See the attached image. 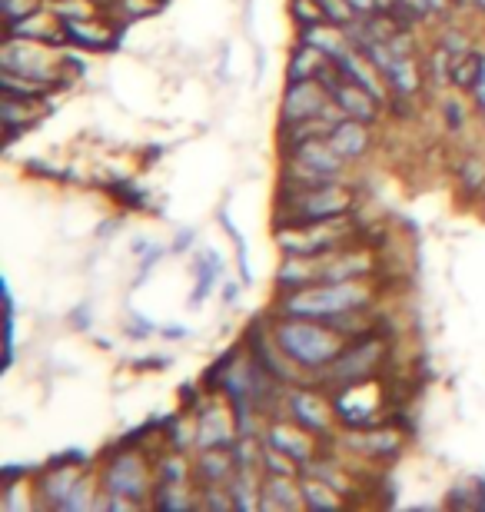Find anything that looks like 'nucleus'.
Returning <instances> with one entry per match:
<instances>
[{
	"label": "nucleus",
	"mask_w": 485,
	"mask_h": 512,
	"mask_svg": "<svg viewBox=\"0 0 485 512\" xmlns=\"http://www.w3.org/2000/svg\"><path fill=\"white\" fill-rule=\"evenodd\" d=\"M263 439L280 449V453L290 456L293 463H299V469L319 456V439L313 433H306L303 426H296L293 419L290 423H280V419H276V423H270V429L263 433Z\"/></svg>",
	"instance_id": "9b49d317"
},
{
	"label": "nucleus",
	"mask_w": 485,
	"mask_h": 512,
	"mask_svg": "<svg viewBox=\"0 0 485 512\" xmlns=\"http://www.w3.org/2000/svg\"><path fill=\"white\" fill-rule=\"evenodd\" d=\"M40 10V0H0V14H4V24H17L30 14Z\"/></svg>",
	"instance_id": "c9c22d12"
},
{
	"label": "nucleus",
	"mask_w": 485,
	"mask_h": 512,
	"mask_svg": "<svg viewBox=\"0 0 485 512\" xmlns=\"http://www.w3.org/2000/svg\"><path fill=\"white\" fill-rule=\"evenodd\" d=\"M439 47L446 50V54L456 60L462 54H469V37H466V30H459V27H449V30H442V37H439Z\"/></svg>",
	"instance_id": "e433bc0d"
},
{
	"label": "nucleus",
	"mask_w": 485,
	"mask_h": 512,
	"mask_svg": "<svg viewBox=\"0 0 485 512\" xmlns=\"http://www.w3.org/2000/svg\"><path fill=\"white\" fill-rule=\"evenodd\" d=\"M442 117H446L449 130H462V127H466V107H462L456 97L442 100Z\"/></svg>",
	"instance_id": "4c0bfd02"
},
{
	"label": "nucleus",
	"mask_w": 485,
	"mask_h": 512,
	"mask_svg": "<svg viewBox=\"0 0 485 512\" xmlns=\"http://www.w3.org/2000/svg\"><path fill=\"white\" fill-rule=\"evenodd\" d=\"M190 479V469H187V459L180 453H173L167 459H160L157 466V483H170V486H187Z\"/></svg>",
	"instance_id": "7c9ffc66"
},
{
	"label": "nucleus",
	"mask_w": 485,
	"mask_h": 512,
	"mask_svg": "<svg viewBox=\"0 0 485 512\" xmlns=\"http://www.w3.org/2000/svg\"><path fill=\"white\" fill-rule=\"evenodd\" d=\"M60 27H64V34H67V44L80 50H110V47H117V37H120V27L100 24L97 17L60 20Z\"/></svg>",
	"instance_id": "ddd939ff"
},
{
	"label": "nucleus",
	"mask_w": 485,
	"mask_h": 512,
	"mask_svg": "<svg viewBox=\"0 0 485 512\" xmlns=\"http://www.w3.org/2000/svg\"><path fill=\"white\" fill-rule=\"evenodd\" d=\"M479 70H482V54H476V50L456 57V60H452V87L472 90V87H476V80H479Z\"/></svg>",
	"instance_id": "cd10ccee"
},
{
	"label": "nucleus",
	"mask_w": 485,
	"mask_h": 512,
	"mask_svg": "<svg viewBox=\"0 0 485 512\" xmlns=\"http://www.w3.org/2000/svg\"><path fill=\"white\" fill-rule=\"evenodd\" d=\"M373 306V290L366 280H346V283H313L306 290L280 293L276 313L280 316H303V320H333L343 313H359Z\"/></svg>",
	"instance_id": "7ed1b4c3"
},
{
	"label": "nucleus",
	"mask_w": 485,
	"mask_h": 512,
	"mask_svg": "<svg viewBox=\"0 0 485 512\" xmlns=\"http://www.w3.org/2000/svg\"><path fill=\"white\" fill-rule=\"evenodd\" d=\"M153 489H157L153 486V473L140 449H133V453L130 449H120V453L103 466V493L130 499L133 506H140V503H147Z\"/></svg>",
	"instance_id": "423d86ee"
},
{
	"label": "nucleus",
	"mask_w": 485,
	"mask_h": 512,
	"mask_svg": "<svg viewBox=\"0 0 485 512\" xmlns=\"http://www.w3.org/2000/svg\"><path fill=\"white\" fill-rule=\"evenodd\" d=\"M472 97H476V107L482 110V117H485V54H482V70H479V80H476V87H472Z\"/></svg>",
	"instance_id": "58836bf2"
},
{
	"label": "nucleus",
	"mask_w": 485,
	"mask_h": 512,
	"mask_svg": "<svg viewBox=\"0 0 485 512\" xmlns=\"http://www.w3.org/2000/svg\"><path fill=\"white\" fill-rule=\"evenodd\" d=\"M0 120H4V143L17 140V133H24L27 127H34L40 120V107L30 104V100H17V97H4L0 100Z\"/></svg>",
	"instance_id": "6ab92c4d"
},
{
	"label": "nucleus",
	"mask_w": 485,
	"mask_h": 512,
	"mask_svg": "<svg viewBox=\"0 0 485 512\" xmlns=\"http://www.w3.org/2000/svg\"><path fill=\"white\" fill-rule=\"evenodd\" d=\"M326 54L323 50H316L313 44H306V40H296L293 54H290V67H286V80H316V74L323 70L326 64Z\"/></svg>",
	"instance_id": "b1692460"
},
{
	"label": "nucleus",
	"mask_w": 485,
	"mask_h": 512,
	"mask_svg": "<svg viewBox=\"0 0 485 512\" xmlns=\"http://www.w3.org/2000/svg\"><path fill=\"white\" fill-rule=\"evenodd\" d=\"M326 140L346 163L366 157L369 147H373V133H369V124H363V120H353V117L339 120V124L329 130Z\"/></svg>",
	"instance_id": "4468645a"
},
{
	"label": "nucleus",
	"mask_w": 485,
	"mask_h": 512,
	"mask_svg": "<svg viewBox=\"0 0 485 512\" xmlns=\"http://www.w3.org/2000/svg\"><path fill=\"white\" fill-rule=\"evenodd\" d=\"M226 489H230L233 509H243V512L260 509V489L263 486H256V469H236V473L230 476V483H226Z\"/></svg>",
	"instance_id": "393cba45"
},
{
	"label": "nucleus",
	"mask_w": 485,
	"mask_h": 512,
	"mask_svg": "<svg viewBox=\"0 0 485 512\" xmlns=\"http://www.w3.org/2000/svg\"><path fill=\"white\" fill-rule=\"evenodd\" d=\"M476 506H479V509H485V476H482V479H476Z\"/></svg>",
	"instance_id": "a19ab883"
},
{
	"label": "nucleus",
	"mask_w": 485,
	"mask_h": 512,
	"mask_svg": "<svg viewBox=\"0 0 485 512\" xmlns=\"http://www.w3.org/2000/svg\"><path fill=\"white\" fill-rule=\"evenodd\" d=\"M233 473H236V463H233V453H226V449H203L193 466V476L200 486H223V483H230Z\"/></svg>",
	"instance_id": "a211bd4d"
},
{
	"label": "nucleus",
	"mask_w": 485,
	"mask_h": 512,
	"mask_svg": "<svg viewBox=\"0 0 485 512\" xmlns=\"http://www.w3.org/2000/svg\"><path fill=\"white\" fill-rule=\"evenodd\" d=\"M163 336H170V340H183V336H190V330H183V326H173V330H160Z\"/></svg>",
	"instance_id": "79ce46f5"
},
{
	"label": "nucleus",
	"mask_w": 485,
	"mask_h": 512,
	"mask_svg": "<svg viewBox=\"0 0 485 512\" xmlns=\"http://www.w3.org/2000/svg\"><path fill=\"white\" fill-rule=\"evenodd\" d=\"M0 67L30 80H44V84H64V70H67L64 54H54L40 40H20V37L4 40V47H0Z\"/></svg>",
	"instance_id": "39448f33"
},
{
	"label": "nucleus",
	"mask_w": 485,
	"mask_h": 512,
	"mask_svg": "<svg viewBox=\"0 0 485 512\" xmlns=\"http://www.w3.org/2000/svg\"><path fill=\"white\" fill-rule=\"evenodd\" d=\"M240 439L236 429V416L223 406H203L196 416V446L200 449H233V443Z\"/></svg>",
	"instance_id": "f8f14e48"
},
{
	"label": "nucleus",
	"mask_w": 485,
	"mask_h": 512,
	"mask_svg": "<svg viewBox=\"0 0 485 512\" xmlns=\"http://www.w3.org/2000/svg\"><path fill=\"white\" fill-rule=\"evenodd\" d=\"M353 203H356V197L343 187V183H326V187H293V183H280L273 230L343 220L353 213Z\"/></svg>",
	"instance_id": "f03ea898"
},
{
	"label": "nucleus",
	"mask_w": 485,
	"mask_h": 512,
	"mask_svg": "<svg viewBox=\"0 0 485 512\" xmlns=\"http://www.w3.org/2000/svg\"><path fill=\"white\" fill-rule=\"evenodd\" d=\"M346 446L359 449L366 459H383V463H392L402 449V439H399L396 429H389V426H379V429L369 426V429H363V433L349 436Z\"/></svg>",
	"instance_id": "dca6fc26"
},
{
	"label": "nucleus",
	"mask_w": 485,
	"mask_h": 512,
	"mask_svg": "<svg viewBox=\"0 0 485 512\" xmlns=\"http://www.w3.org/2000/svg\"><path fill=\"white\" fill-rule=\"evenodd\" d=\"M233 296H236V283L226 286V303H233Z\"/></svg>",
	"instance_id": "c03bdc74"
},
{
	"label": "nucleus",
	"mask_w": 485,
	"mask_h": 512,
	"mask_svg": "<svg viewBox=\"0 0 485 512\" xmlns=\"http://www.w3.org/2000/svg\"><path fill=\"white\" fill-rule=\"evenodd\" d=\"M383 77H386L389 94H399V97H416L422 87V67L412 54L392 60Z\"/></svg>",
	"instance_id": "aec40b11"
},
{
	"label": "nucleus",
	"mask_w": 485,
	"mask_h": 512,
	"mask_svg": "<svg viewBox=\"0 0 485 512\" xmlns=\"http://www.w3.org/2000/svg\"><path fill=\"white\" fill-rule=\"evenodd\" d=\"M329 100L343 110L346 117H353V120H363V124L369 127H376L379 124V114H383V104H379L376 97H369L363 87H356V84H349V80H343L333 94H329Z\"/></svg>",
	"instance_id": "2eb2a0df"
},
{
	"label": "nucleus",
	"mask_w": 485,
	"mask_h": 512,
	"mask_svg": "<svg viewBox=\"0 0 485 512\" xmlns=\"http://www.w3.org/2000/svg\"><path fill=\"white\" fill-rule=\"evenodd\" d=\"M319 7H323V17L336 27H349L359 20V14L346 4V0H319Z\"/></svg>",
	"instance_id": "f704fd0d"
},
{
	"label": "nucleus",
	"mask_w": 485,
	"mask_h": 512,
	"mask_svg": "<svg viewBox=\"0 0 485 512\" xmlns=\"http://www.w3.org/2000/svg\"><path fill=\"white\" fill-rule=\"evenodd\" d=\"M336 419L349 429H369L386 409V393L373 376L369 380H356L346 386H336L333 393Z\"/></svg>",
	"instance_id": "0eeeda50"
},
{
	"label": "nucleus",
	"mask_w": 485,
	"mask_h": 512,
	"mask_svg": "<svg viewBox=\"0 0 485 512\" xmlns=\"http://www.w3.org/2000/svg\"><path fill=\"white\" fill-rule=\"evenodd\" d=\"M386 356V343L379 340L376 330L366 333V336H356L343 346V353L336 356L333 363L323 370V380L326 383H336V386H346V383H356V380H369L373 370L383 363Z\"/></svg>",
	"instance_id": "6e6552de"
},
{
	"label": "nucleus",
	"mask_w": 485,
	"mask_h": 512,
	"mask_svg": "<svg viewBox=\"0 0 485 512\" xmlns=\"http://www.w3.org/2000/svg\"><path fill=\"white\" fill-rule=\"evenodd\" d=\"M223 273V260L216 250H206L200 260H196V290H193V306H200L206 300V293H213L216 280Z\"/></svg>",
	"instance_id": "bb28decb"
},
{
	"label": "nucleus",
	"mask_w": 485,
	"mask_h": 512,
	"mask_svg": "<svg viewBox=\"0 0 485 512\" xmlns=\"http://www.w3.org/2000/svg\"><path fill=\"white\" fill-rule=\"evenodd\" d=\"M233 366H236V350L230 353H223L220 360H216L210 370H206L203 376V389H213V393H223V383H226V376L233 373Z\"/></svg>",
	"instance_id": "473e14b6"
},
{
	"label": "nucleus",
	"mask_w": 485,
	"mask_h": 512,
	"mask_svg": "<svg viewBox=\"0 0 485 512\" xmlns=\"http://www.w3.org/2000/svg\"><path fill=\"white\" fill-rule=\"evenodd\" d=\"M190 240H193V233H180V237H177V247H173V250H190Z\"/></svg>",
	"instance_id": "37998d69"
},
{
	"label": "nucleus",
	"mask_w": 485,
	"mask_h": 512,
	"mask_svg": "<svg viewBox=\"0 0 485 512\" xmlns=\"http://www.w3.org/2000/svg\"><path fill=\"white\" fill-rule=\"evenodd\" d=\"M469 4H472V7H476V10H479V14H485V0H469Z\"/></svg>",
	"instance_id": "a18cd8bd"
},
{
	"label": "nucleus",
	"mask_w": 485,
	"mask_h": 512,
	"mask_svg": "<svg viewBox=\"0 0 485 512\" xmlns=\"http://www.w3.org/2000/svg\"><path fill=\"white\" fill-rule=\"evenodd\" d=\"M273 340L286 353V360L309 373H323L349 343L329 323L303 320V316H280V323L273 326Z\"/></svg>",
	"instance_id": "f257e3e1"
},
{
	"label": "nucleus",
	"mask_w": 485,
	"mask_h": 512,
	"mask_svg": "<svg viewBox=\"0 0 485 512\" xmlns=\"http://www.w3.org/2000/svg\"><path fill=\"white\" fill-rule=\"evenodd\" d=\"M299 40H306V44H313L316 50H323L329 60H339L349 47H353L346 37V27H336V24H329V20H323V24H316V27L299 30Z\"/></svg>",
	"instance_id": "412c9836"
},
{
	"label": "nucleus",
	"mask_w": 485,
	"mask_h": 512,
	"mask_svg": "<svg viewBox=\"0 0 485 512\" xmlns=\"http://www.w3.org/2000/svg\"><path fill=\"white\" fill-rule=\"evenodd\" d=\"M110 197H117L123 207H133V210H143L147 207V193H143L137 183H130V180H120V183H110Z\"/></svg>",
	"instance_id": "72a5a7b5"
},
{
	"label": "nucleus",
	"mask_w": 485,
	"mask_h": 512,
	"mask_svg": "<svg viewBox=\"0 0 485 512\" xmlns=\"http://www.w3.org/2000/svg\"><path fill=\"white\" fill-rule=\"evenodd\" d=\"M290 17H293V24L299 30L316 27V24H323V20H326L319 0H290Z\"/></svg>",
	"instance_id": "2f4dec72"
},
{
	"label": "nucleus",
	"mask_w": 485,
	"mask_h": 512,
	"mask_svg": "<svg viewBox=\"0 0 485 512\" xmlns=\"http://www.w3.org/2000/svg\"><path fill=\"white\" fill-rule=\"evenodd\" d=\"M153 506H160V509H190L193 499L187 493V486L157 483V489H153Z\"/></svg>",
	"instance_id": "c756f323"
},
{
	"label": "nucleus",
	"mask_w": 485,
	"mask_h": 512,
	"mask_svg": "<svg viewBox=\"0 0 485 512\" xmlns=\"http://www.w3.org/2000/svg\"><path fill=\"white\" fill-rule=\"evenodd\" d=\"M283 406H286V416L293 419L296 426H303L306 433H313L319 443H333V433H336V409L326 403L316 389H306V386H293L290 393L283 396Z\"/></svg>",
	"instance_id": "1a4fd4ad"
},
{
	"label": "nucleus",
	"mask_w": 485,
	"mask_h": 512,
	"mask_svg": "<svg viewBox=\"0 0 485 512\" xmlns=\"http://www.w3.org/2000/svg\"><path fill=\"white\" fill-rule=\"evenodd\" d=\"M127 333H130V336H137V340H143V336H150L153 330H150V323L137 320V323H130V326H127Z\"/></svg>",
	"instance_id": "ea45409f"
},
{
	"label": "nucleus",
	"mask_w": 485,
	"mask_h": 512,
	"mask_svg": "<svg viewBox=\"0 0 485 512\" xmlns=\"http://www.w3.org/2000/svg\"><path fill=\"white\" fill-rule=\"evenodd\" d=\"M260 509H299L303 503V489H299V476H273L263 473L260 479Z\"/></svg>",
	"instance_id": "f3484780"
},
{
	"label": "nucleus",
	"mask_w": 485,
	"mask_h": 512,
	"mask_svg": "<svg viewBox=\"0 0 485 512\" xmlns=\"http://www.w3.org/2000/svg\"><path fill=\"white\" fill-rule=\"evenodd\" d=\"M329 104L333 100L319 87V80H293V84H286V94L280 100V124H299V120L323 117Z\"/></svg>",
	"instance_id": "9d476101"
},
{
	"label": "nucleus",
	"mask_w": 485,
	"mask_h": 512,
	"mask_svg": "<svg viewBox=\"0 0 485 512\" xmlns=\"http://www.w3.org/2000/svg\"><path fill=\"white\" fill-rule=\"evenodd\" d=\"M299 489H303L306 509H339L343 506V493H336L333 486L316 476H299Z\"/></svg>",
	"instance_id": "a878e982"
},
{
	"label": "nucleus",
	"mask_w": 485,
	"mask_h": 512,
	"mask_svg": "<svg viewBox=\"0 0 485 512\" xmlns=\"http://www.w3.org/2000/svg\"><path fill=\"white\" fill-rule=\"evenodd\" d=\"M456 177L462 183V190H466L469 197H476V193L485 187V163L476 157L462 160V163H456Z\"/></svg>",
	"instance_id": "c85d7f7f"
},
{
	"label": "nucleus",
	"mask_w": 485,
	"mask_h": 512,
	"mask_svg": "<svg viewBox=\"0 0 485 512\" xmlns=\"http://www.w3.org/2000/svg\"><path fill=\"white\" fill-rule=\"evenodd\" d=\"M316 283V260L309 256H286L280 273H276V290L280 293H296Z\"/></svg>",
	"instance_id": "4be33fe9"
},
{
	"label": "nucleus",
	"mask_w": 485,
	"mask_h": 512,
	"mask_svg": "<svg viewBox=\"0 0 485 512\" xmlns=\"http://www.w3.org/2000/svg\"><path fill=\"white\" fill-rule=\"evenodd\" d=\"M276 243H280L283 256H326L343 247H353V223L326 220V223H306V227H286L276 230Z\"/></svg>",
	"instance_id": "20e7f679"
},
{
	"label": "nucleus",
	"mask_w": 485,
	"mask_h": 512,
	"mask_svg": "<svg viewBox=\"0 0 485 512\" xmlns=\"http://www.w3.org/2000/svg\"><path fill=\"white\" fill-rule=\"evenodd\" d=\"M54 90H57V84H44V80H30V77L10 74V70L0 74V94H4V97L30 100V104H44V100H50Z\"/></svg>",
	"instance_id": "5701e85b"
}]
</instances>
